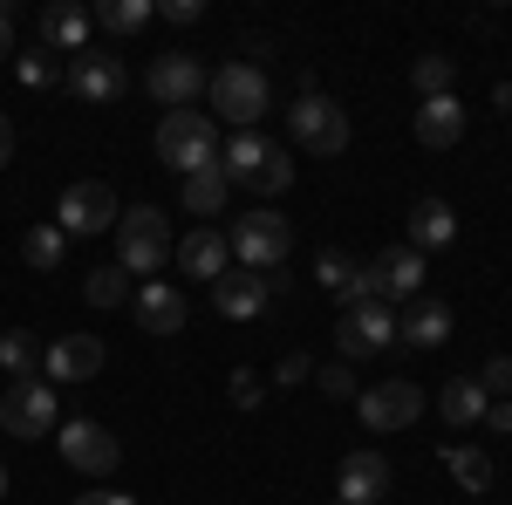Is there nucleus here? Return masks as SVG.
I'll use <instances>...</instances> for the list:
<instances>
[{
    "label": "nucleus",
    "mask_w": 512,
    "mask_h": 505,
    "mask_svg": "<svg viewBox=\"0 0 512 505\" xmlns=\"http://www.w3.org/2000/svg\"><path fill=\"white\" fill-rule=\"evenodd\" d=\"M369 280H376V301H383V308H390V301H417V294H424V253L390 246V253L369 260Z\"/></svg>",
    "instance_id": "obj_13"
},
{
    "label": "nucleus",
    "mask_w": 512,
    "mask_h": 505,
    "mask_svg": "<svg viewBox=\"0 0 512 505\" xmlns=\"http://www.w3.org/2000/svg\"><path fill=\"white\" fill-rule=\"evenodd\" d=\"M335 505H342V499H335Z\"/></svg>",
    "instance_id": "obj_46"
},
{
    "label": "nucleus",
    "mask_w": 512,
    "mask_h": 505,
    "mask_svg": "<svg viewBox=\"0 0 512 505\" xmlns=\"http://www.w3.org/2000/svg\"><path fill=\"white\" fill-rule=\"evenodd\" d=\"M0 499H7V471H0Z\"/></svg>",
    "instance_id": "obj_45"
},
{
    "label": "nucleus",
    "mask_w": 512,
    "mask_h": 505,
    "mask_svg": "<svg viewBox=\"0 0 512 505\" xmlns=\"http://www.w3.org/2000/svg\"><path fill=\"white\" fill-rule=\"evenodd\" d=\"M478 389H485V403H512V355H492Z\"/></svg>",
    "instance_id": "obj_33"
},
{
    "label": "nucleus",
    "mask_w": 512,
    "mask_h": 505,
    "mask_svg": "<svg viewBox=\"0 0 512 505\" xmlns=\"http://www.w3.org/2000/svg\"><path fill=\"white\" fill-rule=\"evenodd\" d=\"M130 308H137V321H144L151 335H178V328H185V314H192V308H185V294H178V287H164V280H144Z\"/></svg>",
    "instance_id": "obj_21"
},
{
    "label": "nucleus",
    "mask_w": 512,
    "mask_h": 505,
    "mask_svg": "<svg viewBox=\"0 0 512 505\" xmlns=\"http://www.w3.org/2000/svg\"><path fill=\"white\" fill-rule=\"evenodd\" d=\"M485 417H492V437H512V403H485Z\"/></svg>",
    "instance_id": "obj_39"
},
{
    "label": "nucleus",
    "mask_w": 512,
    "mask_h": 505,
    "mask_svg": "<svg viewBox=\"0 0 512 505\" xmlns=\"http://www.w3.org/2000/svg\"><path fill=\"white\" fill-rule=\"evenodd\" d=\"M158 157L178 171V178L219 171V123L205 117V110H164V123H158Z\"/></svg>",
    "instance_id": "obj_1"
},
{
    "label": "nucleus",
    "mask_w": 512,
    "mask_h": 505,
    "mask_svg": "<svg viewBox=\"0 0 512 505\" xmlns=\"http://www.w3.org/2000/svg\"><path fill=\"white\" fill-rule=\"evenodd\" d=\"M444 465H451V478H458L472 499H478V492H492V458H485L478 444H451V451H444Z\"/></svg>",
    "instance_id": "obj_29"
},
{
    "label": "nucleus",
    "mask_w": 512,
    "mask_h": 505,
    "mask_svg": "<svg viewBox=\"0 0 512 505\" xmlns=\"http://www.w3.org/2000/svg\"><path fill=\"white\" fill-rule=\"evenodd\" d=\"M48 76H55V69H48L41 55H21V82H35V89H41V82H48Z\"/></svg>",
    "instance_id": "obj_40"
},
{
    "label": "nucleus",
    "mask_w": 512,
    "mask_h": 505,
    "mask_svg": "<svg viewBox=\"0 0 512 505\" xmlns=\"http://www.w3.org/2000/svg\"><path fill=\"white\" fill-rule=\"evenodd\" d=\"M396 342V314L383 308V301H362V308H342V321H335V349L349 355H383Z\"/></svg>",
    "instance_id": "obj_11"
},
{
    "label": "nucleus",
    "mask_w": 512,
    "mask_h": 505,
    "mask_svg": "<svg viewBox=\"0 0 512 505\" xmlns=\"http://www.w3.org/2000/svg\"><path fill=\"white\" fill-rule=\"evenodd\" d=\"M0 430L7 437H55V383L48 376H28V383H7L0 396Z\"/></svg>",
    "instance_id": "obj_6"
},
{
    "label": "nucleus",
    "mask_w": 512,
    "mask_h": 505,
    "mask_svg": "<svg viewBox=\"0 0 512 505\" xmlns=\"http://www.w3.org/2000/svg\"><path fill=\"white\" fill-rule=\"evenodd\" d=\"M7 157H14V123L0 117V171H7Z\"/></svg>",
    "instance_id": "obj_42"
},
{
    "label": "nucleus",
    "mask_w": 512,
    "mask_h": 505,
    "mask_svg": "<svg viewBox=\"0 0 512 505\" xmlns=\"http://www.w3.org/2000/svg\"><path fill=\"white\" fill-rule=\"evenodd\" d=\"M287 137L301 144L308 157H342L349 151V110L335 103V96H294V110H287Z\"/></svg>",
    "instance_id": "obj_3"
},
{
    "label": "nucleus",
    "mask_w": 512,
    "mask_h": 505,
    "mask_svg": "<svg viewBox=\"0 0 512 505\" xmlns=\"http://www.w3.org/2000/svg\"><path fill=\"white\" fill-rule=\"evenodd\" d=\"M76 505H130V499H123V492H82Z\"/></svg>",
    "instance_id": "obj_43"
},
{
    "label": "nucleus",
    "mask_w": 512,
    "mask_h": 505,
    "mask_svg": "<svg viewBox=\"0 0 512 505\" xmlns=\"http://www.w3.org/2000/svg\"><path fill=\"white\" fill-rule=\"evenodd\" d=\"M287 185H294V164H287V151H274V164H267V171H260V185H253V192H287Z\"/></svg>",
    "instance_id": "obj_35"
},
{
    "label": "nucleus",
    "mask_w": 512,
    "mask_h": 505,
    "mask_svg": "<svg viewBox=\"0 0 512 505\" xmlns=\"http://www.w3.org/2000/svg\"><path fill=\"white\" fill-rule=\"evenodd\" d=\"M315 383L328 389V396H362V383H355V369H349V362H321V369H315Z\"/></svg>",
    "instance_id": "obj_34"
},
{
    "label": "nucleus",
    "mask_w": 512,
    "mask_h": 505,
    "mask_svg": "<svg viewBox=\"0 0 512 505\" xmlns=\"http://www.w3.org/2000/svg\"><path fill=\"white\" fill-rule=\"evenodd\" d=\"M82 301H89V308H123V301H137V287H130L123 267H96L82 280Z\"/></svg>",
    "instance_id": "obj_30"
},
{
    "label": "nucleus",
    "mask_w": 512,
    "mask_h": 505,
    "mask_svg": "<svg viewBox=\"0 0 512 505\" xmlns=\"http://www.w3.org/2000/svg\"><path fill=\"white\" fill-rule=\"evenodd\" d=\"M465 137V103L458 96H424L417 103V144L424 151H451Z\"/></svg>",
    "instance_id": "obj_19"
},
{
    "label": "nucleus",
    "mask_w": 512,
    "mask_h": 505,
    "mask_svg": "<svg viewBox=\"0 0 512 505\" xmlns=\"http://www.w3.org/2000/svg\"><path fill=\"white\" fill-rule=\"evenodd\" d=\"M355 410H362V424H369V430H410L417 417H424V389L410 383V376H390V383L362 389Z\"/></svg>",
    "instance_id": "obj_9"
},
{
    "label": "nucleus",
    "mask_w": 512,
    "mask_h": 505,
    "mask_svg": "<svg viewBox=\"0 0 512 505\" xmlns=\"http://www.w3.org/2000/svg\"><path fill=\"white\" fill-rule=\"evenodd\" d=\"M144 82H151V96H158L164 110H192L198 96H205V82H212V69L198 62L192 48H171V55H151Z\"/></svg>",
    "instance_id": "obj_8"
},
{
    "label": "nucleus",
    "mask_w": 512,
    "mask_h": 505,
    "mask_svg": "<svg viewBox=\"0 0 512 505\" xmlns=\"http://www.w3.org/2000/svg\"><path fill=\"white\" fill-rule=\"evenodd\" d=\"M164 253H171V233H164V212L158 205H123L117 219V267L123 273H164Z\"/></svg>",
    "instance_id": "obj_4"
},
{
    "label": "nucleus",
    "mask_w": 512,
    "mask_h": 505,
    "mask_svg": "<svg viewBox=\"0 0 512 505\" xmlns=\"http://www.w3.org/2000/svg\"><path fill=\"white\" fill-rule=\"evenodd\" d=\"M233 403L239 410H260V376L253 369H233Z\"/></svg>",
    "instance_id": "obj_37"
},
{
    "label": "nucleus",
    "mask_w": 512,
    "mask_h": 505,
    "mask_svg": "<svg viewBox=\"0 0 512 505\" xmlns=\"http://www.w3.org/2000/svg\"><path fill=\"white\" fill-rule=\"evenodd\" d=\"M355 273H362V267H355L349 253H321V260H315V280L328 287V294H335V301L349 294V280H355Z\"/></svg>",
    "instance_id": "obj_32"
},
{
    "label": "nucleus",
    "mask_w": 512,
    "mask_h": 505,
    "mask_svg": "<svg viewBox=\"0 0 512 505\" xmlns=\"http://www.w3.org/2000/svg\"><path fill=\"white\" fill-rule=\"evenodd\" d=\"M205 96L219 103V117L233 123V130H253V123L267 117V103H274V89L260 76V62H226L219 76L205 82Z\"/></svg>",
    "instance_id": "obj_5"
},
{
    "label": "nucleus",
    "mask_w": 512,
    "mask_h": 505,
    "mask_svg": "<svg viewBox=\"0 0 512 505\" xmlns=\"http://www.w3.org/2000/svg\"><path fill=\"white\" fill-rule=\"evenodd\" d=\"M335 492H342V505H383V492H390V465H383V451H349V458H342V478H335Z\"/></svg>",
    "instance_id": "obj_16"
},
{
    "label": "nucleus",
    "mask_w": 512,
    "mask_h": 505,
    "mask_svg": "<svg viewBox=\"0 0 512 505\" xmlns=\"http://www.w3.org/2000/svg\"><path fill=\"white\" fill-rule=\"evenodd\" d=\"M437 417H444L451 430L485 424V389H478V376H458V383H444V389H437Z\"/></svg>",
    "instance_id": "obj_24"
},
{
    "label": "nucleus",
    "mask_w": 512,
    "mask_h": 505,
    "mask_svg": "<svg viewBox=\"0 0 512 505\" xmlns=\"http://www.w3.org/2000/svg\"><path fill=\"white\" fill-rule=\"evenodd\" d=\"M451 76H458V62H451V55H417V69H410L417 96H451Z\"/></svg>",
    "instance_id": "obj_31"
},
{
    "label": "nucleus",
    "mask_w": 512,
    "mask_h": 505,
    "mask_svg": "<svg viewBox=\"0 0 512 505\" xmlns=\"http://www.w3.org/2000/svg\"><path fill=\"white\" fill-rule=\"evenodd\" d=\"M14 55V14H7V0H0V62Z\"/></svg>",
    "instance_id": "obj_41"
},
{
    "label": "nucleus",
    "mask_w": 512,
    "mask_h": 505,
    "mask_svg": "<svg viewBox=\"0 0 512 505\" xmlns=\"http://www.w3.org/2000/svg\"><path fill=\"white\" fill-rule=\"evenodd\" d=\"M274 376H280V389H287V383H308V376H315V362H308V355H287Z\"/></svg>",
    "instance_id": "obj_38"
},
{
    "label": "nucleus",
    "mask_w": 512,
    "mask_h": 505,
    "mask_svg": "<svg viewBox=\"0 0 512 505\" xmlns=\"http://www.w3.org/2000/svg\"><path fill=\"white\" fill-rule=\"evenodd\" d=\"M226 198H233L226 171H198V178H185V212H192V219H219Z\"/></svg>",
    "instance_id": "obj_26"
},
{
    "label": "nucleus",
    "mask_w": 512,
    "mask_h": 505,
    "mask_svg": "<svg viewBox=\"0 0 512 505\" xmlns=\"http://www.w3.org/2000/svg\"><path fill=\"white\" fill-rule=\"evenodd\" d=\"M62 233L69 239H96V233H117V219H123V205H117V192L103 185V178H82V185H69L62 192Z\"/></svg>",
    "instance_id": "obj_7"
},
{
    "label": "nucleus",
    "mask_w": 512,
    "mask_h": 505,
    "mask_svg": "<svg viewBox=\"0 0 512 505\" xmlns=\"http://www.w3.org/2000/svg\"><path fill=\"white\" fill-rule=\"evenodd\" d=\"M274 164V144L260 137V130H233V144L219 151V171H226V185H260V171Z\"/></svg>",
    "instance_id": "obj_20"
},
{
    "label": "nucleus",
    "mask_w": 512,
    "mask_h": 505,
    "mask_svg": "<svg viewBox=\"0 0 512 505\" xmlns=\"http://www.w3.org/2000/svg\"><path fill=\"white\" fill-rule=\"evenodd\" d=\"M492 103H499V110H512V82H499V89H492Z\"/></svg>",
    "instance_id": "obj_44"
},
{
    "label": "nucleus",
    "mask_w": 512,
    "mask_h": 505,
    "mask_svg": "<svg viewBox=\"0 0 512 505\" xmlns=\"http://www.w3.org/2000/svg\"><path fill=\"white\" fill-rule=\"evenodd\" d=\"M62 253H69V233H62V226H28V233H21V260L35 273H55Z\"/></svg>",
    "instance_id": "obj_27"
},
{
    "label": "nucleus",
    "mask_w": 512,
    "mask_h": 505,
    "mask_svg": "<svg viewBox=\"0 0 512 505\" xmlns=\"http://www.w3.org/2000/svg\"><path fill=\"white\" fill-rule=\"evenodd\" d=\"M55 444H62V458H69L82 478H110V471H117V458H123V444L96 424V417H69V424L55 430Z\"/></svg>",
    "instance_id": "obj_10"
},
{
    "label": "nucleus",
    "mask_w": 512,
    "mask_h": 505,
    "mask_svg": "<svg viewBox=\"0 0 512 505\" xmlns=\"http://www.w3.org/2000/svg\"><path fill=\"white\" fill-rule=\"evenodd\" d=\"M96 35V14L76 7V0H55V7H41V41L48 48H62V55H82Z\"/></svg>",
    "instance_id": "obj_18"
},
{
    "label": "nucleus",
    "mask_w": 512,
    "mask_h": 505,
    "mask_svg": "<svg viewBox=\"0 0 512 505\" xmlns=\"http://www.w3.org/2000/svg\"><path fill=\"white\" fill-rule=\"evenodd\" d=\"M396 342L403 349H444L451 342V308L444 301H417V308L396 321Z\"/></svg>",
    "instance_id": "obj_23"
},
{
    "label": "nucleus",
    "mask_w": 512,
    "mask_h": 505,
    "mask_svg": "<svg viewBox=\"0 0 512 505\" xmlns=\"http://www.w3.org/2000/svg\"><path fill=\"white\" fill-rule=\"evenodd\" d=\"M164 21L171 28H198L205 21V0H164Z\"/></svg>",
    "instance_id": "obj_36"
},
{
    "label": "nucleus",
    "mask_w": 512,
    "mask_h": 505,
    "mask_svg": "<svg viewBox=\"0 0 512 505\" xmlns=\"http://www.w3.org/2000/svg\"><path fill=\"white\" fill-rule=\"evenodd\" d=\"M0 369H7L14 383L41 376V342L28 335V328H7V335H0Z\"/></svg>",
    "instance_id": "obj_28"
},
{
    "label": "nucleus",
    "mask_w": 512,
    "mask_h": 505,
    "mask_svg": "<svg viewBox=\"0 0 512 505\" xmlns=\"http://www.w3.org/2000/svg\"><path fill=\"white\" fill-rule=\"evenodd\" d=\"M96 14V28H110V35H144L151 21H158V0H103V7H89Z\"/></svg>",
    "instance_id": "obj_25"
},
{
    "label": "nucleus",
    "mask_w": 512,
    "mask_h": 505,
    "mask_svg": "<svg viewBox=\"0 0 512 505\" xmlns=\"http://www.w3.org/2000/svg\"><path fill=\"white\" fill-rule=\"evenodd\" d=\"M41 376L62 389V383H96L103 376V342L96 335H55L41 349Z\"/></svg>",
    "instance_id": "obj_12"
},
{
    "label": "nucleus",
    "mask_w": 512,
    "mask_h": 505,
    "mask_svg": "<svg viewBox=\"0 0 512 505\" xmlns=\"http://www.w3.org/2000/svg\"><path fill=\"white\" fill-rule=\"evenodd\" d=\"M178 267L212 287L219 273H233V246H226V233H219V226H198V233L178 239Z\"/></svg>",
    "instance_id": "obj_17"
},
{
    "label": "nucleus",
    "mask_w": 512,
    "mask_h": 505,
    "mask_svg": "<svg viewBox=\"0 0 512 505\" xmlns=\"http://www.w3.org/2000/svg\"><path fill=\"white\" fill-rule=\"evenodd\" d=\"M451 233H458V212L444 205V198H417L410 205V253H437V246H451Z\"/></svg>",
    "instance_id": "obj_22"
},
{
    "label": "nucleus",
    "mask_w": 512,
    "mask_h": 505,
    "mask_svg": "<svg viewBox=\"0 0 512 505\" xmlns=\"http://www.w3.org/2000/svg\"><path fill=\"white\" fill-rule=\"evenodd\" d=\"M69 89H76L82 103H117L123 89H130V76H123L117 55H103V48H82L76 62H69Z\"/></svg>",
    "instance_id": "obj_14"
},
{
    "label": "nucleus",
    "mask_w": 512,
    "mask_h": 505,
    "mask_svg": "<svg viewBox=\"0 0 512 505\" xmlns=\"http://www.w3.org/2000/svg\"><path fill=\"white\" fill-rule=\"evenodd\" d=\"M267 273H246V267H233V273H219L212 280V308L226 314V321H260L267 314Z\"/></svg>",
    "instance_id": "obj_15"
},
{
    "label": "nucleus",
    "mask_w": 512,
    "mask_h": 505,
    "mask_svg": "<svg viewBox=\"0 0 512 505\" xmlns=\"http://www.w3.org/2000/svg\"><path fill=\"white\" fill-rule=\"evenodd\" d=\"M226 246H233V267H246V273H280V267H287V253H294V226L280 219L274 205H260V212L233 219Z\"/></svg>",
    "instance_id": "obj_2"
}]
</instances>
